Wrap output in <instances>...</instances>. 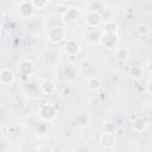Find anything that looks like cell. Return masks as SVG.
Here are the masks:
<instances>
[{
    "instance_id": "6da1fadb",
    "label": "cell",
    "mask_w": 152,
    "mask_h": 152,
    "mask_svg": "<svg viewBox=\"0 0 152 152\" xmlns=\"http://www.w3.org/2000/svg\"><path fill=\"white\" fill-rule=\"evenodd\" d=\"M48 38L55 45L61 44L66 39V31L62 26H52L48 31Z\"/></svg>"
},
{
    "instance_id": "7a4b0ae2",
    "label": "cell",
    "mask_w": 152,
    "mask_h": 152,
    "mask_svg": "<svg viewBox=\"0 0 152 152\" xmlns=\"http://www.w3.org/2000/svg\"><path fill=\"white\" fill-rule=\"evenodd\" d=\"M84 21H86V25L88 28H97L100 26V24L102 23V15L99 11H95V10L90 11L89 10L86 14Z\"/></svg>"
},
{
    "instance_id": "3957f363",
    "label": "cell",
    "mask_w": 152,
    "mask_h": 152,
    "mask_svg": "<svg viewBox=\"0 0 152 152\" xmlns=\"http://www.w3.org/2000/svg\"><path fill=\"white\" fill-rule=\"evenodd\" d=\"M39 116L42 120H44L46 122H51L57 116V109L52 104H43L39 108Z\"/></svg>"
},
{
    "instance_id": "277c9868",
    "label": "cell",
    "mask_w": 152,
    "mask_h": 152,
    "mask_svg": "<svg viewBox=\"0 0 152 152\" xmlns=\"http://www.w3.org/2000/svg\"><path fill=\"white\" fill-rule=\"evenodd\" d=\"M18 71L23 77H30L36 71V65L31 59H23L18 64Z\"/></svg>"
},
{
    "instance_id": "5b68a950",
    "label": "cell",
    "mask_w": 152,
    "mask_h": 152,
    "mask_svg": "<svg viewBox=\"0 0 152 152\" xmlns=\"http://www.w3.org/2000/svg\"><path fill=\"white\" fill-rule=\"evenodd\" d=\"M63 50H64V52L68 56L74 57V56H76V55L80 53V51H81V44L76 39H68V40H65V43L63 45Z\"/></svg>"
},
{
    "instance_id": "8992f818",
    "label": "cell",
    "mask_w": 152,
    "mask_h": 152,
    "mask_svg": "<svg viewBox=\"0 0 152 152\" xmlns=\"http://www.w3.org/2000/svg\"><path fill=\"white\" fill-rule=\"evenodd\" d=\"M100 43L108 50L112 49H116L118 44H119V37L118 34H106L102 33L101 38H100Z\"/></svg>"
},
{
    "instance_id": "52a82bcc",
    "label": "cell",
    "mask_w": 152,
    "mask_h": 152,
    "mask_svg": "<svg viewBox=\"0 0 152 152\" xmlns=\"http://www.w3.org/2000/svg\"><path fill=\"white\" fill-rule=\"evenodd\" d=\"M18 13L24 19L31 18L34 13V8H33L31 1H20L18 4Z\"/></svg>"
},
{
    "instance_id": "ba28073f",
    "label": "cell",
    "mask_w": 152,
    "mask_h": 152,
    "mask_svg": "<svg viewBox=\"0 0 152 152\" xmlns=\"http://www.w3.org/2000/svg\"><path fill=\"white\" fill-rule=\"evenodd\" d=\"M14 72L10 68H4L0 70V84L1 86H11L14 82Z\"/></svg>"
},
{
    "instance_id": "9c48e42d",
    "label": "cell",
    "mask_w": 152,
    "mask_h": 152,
    "mask_svg": "<svg viewBox=\"0 0 152 152\" xmlns=\"http://www.w3.org/2000/svg\"><path fill=\"white\" fill-rule=\"evenodd\" d=\"M80 15H81L80 8H77V7H70V6H69V8L66 10V12H65L63 15H61V17H62V19H63L64 23L71 24V23H74L75 20H77Z\"/></svg>"
},
{
    "instance_id": "30bf717a",
    "label": "cell",
    "mask_w": 152,
    "mask_h": 152,
    "mask_svg": "<svg viewBox=\"0 0 152 152\" xmlns=\"http://www.w3.org/2000/svg\"><path fill=\"white\" fill-rule=\"evenodd\" d=\"M100 142L102 145L103 148L106 150H110L115 146L116 144V137L115 134H109V133H102L101 138H100Z\"/></svg>"
},
{
    "instance_id": "8fae6325",
    "label": "cell",
    "mask_w": 152,
    "mask_h": 152,
    "mask_svg": "<svg viewBox=\"0 0 152 152\" xmlns=\"http://www.w3.org/2000/svg\"><path fill=\"white\" fill-rule=\"evenodd\" d=\"M39 88H40L42 93L45 94V95H51V94H53V93L56 91V84H55V82H53L52 80H50V78L43 80V81L39 83Z\"/></svg>"
},
{
    "instance_id": "7c38bea8",
    "label": "cell",
    "mask_w": 152,
    "mask_h": 152,
    "mask_svg": "<svg viewBox=\"0 0 152 152\" xmlns=\"http://www.w3.org/2000/svg\"><path fill=\"white\" fill-rule=\"evenodd\" d=\"M147 128V121L145 118H135L132 122V129L137 133H140V132H144L145 129Z\"/></svg>"
},
{
    "instance_id": "4fadbf2b",
    "label": "cell",
    "mask_w": 152,
    "mask_h": 152,
    "mask_svg": "<svg viewBox=\"0 0 152 152\" xmlns=\"http://www.w3.org/2000/svg\"><path fill=\"white\" fill-rule=\"evenodd\" d=\"M118 32V24L114 20H107L102 26V33L106 34H116Z\"/></svg>"
},
{
    "instance_id": "5bb4252c",
    "label": "cell",
    "mask_w": 152,
    "mask_h": 152,
    "mask_svg": "<svg viewBox=\"0 0 152 152\" xmlns=\"http://www.w3.org/2000/svg\"><path fill=\"white\" fill-rule=\"evenodd\" d=\"M87 87H88L90 90H93V91H97V90L101 89L102 82H101L100 77H97V76H91V77H89V78L87 80Z\"/></svg>"
},
{
    "instance_id": "9a60e30c",
    "label": "cell",
    "mask_w": 152,
    "mask_h": 152,
    "mask_svg": "<svg viewBox=\"0 0 152 152\" xmlns=\"http://www.w3.org/2000/svg\"><path fill=\"white\" fill-rule=\"evenodd\" d=\"M131 51L127 48H116L115 50V58L120 62H125L129 58Z\"/></svg>"
},
{
    "instance_id": "2e32d148",
    "label": "cell",
    "mask_w": 152,
    "mask_h": 152,
    "mask_svg": "<svg viewBox=\"0 0 152 152\" xmlns=\"http://www.w3.org/2000/svg\"><path fill=\"white\" fill-rule=\"evenodd\" d=\"M128 74H129V76H131L132 78L138 80V78H140V77L144 75V68H141V66H139V65H133V66L129 68Z\"/></svg>"
},
{
    "instance_id": "e0dca14e",
    "label": "cell",
    "mask_w": 152,
    "mask_h": 152,
    "mask_svg": "<svg viewBox=\"0 0 152 152\" xmlns=\"http://www.w3.org/2000/svg\"><path fill=\"white\" fill-rule=\"evenodd\" d=\"M135 31H137V33H138L140 37H147V36L150 34V32H151V28H150V26H148L147 24L141 23V24H139V25L137 26Z\"/></svg>"
},
{
    "instance_id": "ac0fdd59",
    "label": "cell",
    "mask_w": 152,
    "mask_h": 152,
    "mask_svg": "<svg viewBox=\"0 0 152 152\" xmlns=\"http://www.w3.org/2000/svg\"><path fill=\"white\" fill-rule=\"evenodd\" d=\"M118 131V126L115 122L108 121L103 125V133H109V134H115Z\"/></svg>"
},
{
    "instance_id": "d6986e66",
    "label": "cell",
    "mask_w": 152,
    "mask_h": 152,
    "mask_svg": "<svg viewBox=\"0 0 152 152\" xmlns=\"http://www.w3.org/2000/svg\"><path fill=\"white\" fill-rule=\"evenodd\" d=\"M31 4H32L34 10H43L49 5V1H46V0H33V1H31Z\"/></svg>"
},
{
    "instance_id": "ffe728a7",
    "label": "cell",
    "mask_w": 152,
    "mask_h": 152,
    "mask_svg": "<svg viewBox=\"0 0 152 152\" xmlns=\"http://www.w3.org/2000/svg\"><path fill=\"white\" fill-rule=\"evenodd\" d=\"M64 75H65V78L66 80L72 81L75 78V76H76V71H75V69L72 66H66L64 69Z\"/></svg>"
},
{
    "instance_id": "44dd1931",
    "label": "cell",
    "mask_w": 152,
    "mask_h": 152,
    "mask_svg": "<svg viewBox=\"0 0 152 152\" xmlns=\"http://www.w3.org/2000/svg\"><path fill=\"white\" fill-rule=\"evenodd\" d=\"M68 8H69V6H66V5H58V6H57V12H58L61 15H63V14L66 12Z\"/></svg>"
},
{
    "instance_id": "7402d4cb",
    "label": "cell",
    "mask_w": 152,
    "mask_h": 152,
    "mask_svg": "<svg viewBox=\"0 0 152 152\" xmlns=\"http://www.w3.org/2000/svg\"><path fill=\"white\" fill-rule=\"evenodd\" d=\"M151 77H148L147 78V82H146V91L148 93V94H151L152 93V89H151Z\"/></svg>"
},
{
    "instance_id": "603a6c76",
    "label": "cell",
    "mask_w": 152,
    "mask_h": 152,
    "mask_svg": "<svg viewBox=\"0 0 152 152\" xmlns=\"http://www.w3.org/2000/svg\"><path fill=\"white\" fill-rule=\"evenodd\" d=\"M146 68H147V70H148V74H151V59L147 61V65H146Z\"/></svg>"
}]
</instances>
